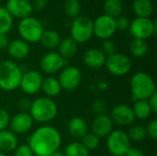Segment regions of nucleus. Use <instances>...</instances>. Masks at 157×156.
I'll list each match as a JSON object with an SVG mask.
<instances>
[{
    "label": "nucleus",
    "instance_id": "9b49d317",
    "mask_svg": "<svg viewBox=\"0 0 157 156\" xmlns=\"http://www.w3.org/2000/svg\"><path fill=\"white\" fill-rule=\"evenodd\" d=\"M117 31L115 18L108 15H100L93 21V35L102 40L110 39Z\"/></svg>",
    "mask_w": 157,
    "mask_h": 156
},
{
    "label": "nucleus",
    "instance_id": "72a5a7b5",
    "mask_svg": "<svg viewBox=\"0 0 157 156\" xmlns=\"http://www.w3.org/2000/svg\"><path fill=\"white\" fill-rule=\"evenodd\" d=\"M91 110L97 116L104 115L107 111V103L103 99H97L91 105Z\"/></svg>",
    "mask_w": 157,
    "mask_h": 156
},
{
    "label": "nucleus",
    "instance_id": "49530a36",
    "mask_svg": "<svg viewBox=\"0 0 157 156\" xmlns=\"http://www.w3.org/2000/svg\"><path fill=\"white\" fill-rule=\"evenodd\" d=\"M0 156H7L6 154H4V153H2V152H0Z\"/></svg>",
    "mask_w": 157,
    "mask_h": 156
},
{
    "label": "nucleus",
    "instance_id": "f3484780",
    "mask_svg": "<svg viewBox=\"0 0 157 156\" xmlns=\"http://www.w3.org/2000/svg\"><path fill=\"white\" fill-rule=\"evenodd\" d=\"M113 121L109 115L104 114L96 116L91 124V132L100 138L108 137L109 134L113 131Z\"/></svg>",
    "mask_w": 157,
    "mask_h": 156
},
{
    "label": "nucleus",
    "instance_id": "4c0bfd02",
    "mask_svg": "<svg viewBox=\"0 0 157 156\" xmlns=\"http://www.w3.org/2000/svg\"><path fill=\"white\" fill-rule=\"evenodd\" d=\"M31 102L32 101L29 97H20L17 100V107L18 108V109L20 110V112H29V109H30Z\"/></svg>",
    "mask_w": 157,
    "mask_h": 156
},
{
    "label": "nucleus",
    "instance_id": "c85d7f7f",
    "mask_svg": "<svg viewBox=\"0 0 157 156\" xmlns=\"http://www.w3.org/2000/svg\"><path fill=\"white\" fill-rule=\"evenodd\" d=\"M64 156H89V151L81 143V142H73L66 145Z\"/></svg>",
    "mask_w": 157,
    "mask_h": 156
},
{
    "label": "nucleus",
    "instance_id": "473e14b6",
    "mask_svg": "<svg viewBox=\"0 0 157 156\" xmlns=\"http://www.w3.org/2000/svg\"><path fill=\"white\" fill-rule=\"evenodd\" d=\"M81 143L90 152L96 150L100 143V139L93 134L92 132H87L82 139H81Z\"/></svg>",
    "mask_w": 157,
    "mask_h": 156
},
{
    "label": "nucleus",
    "instance_id": "dca6fc26",
    "mask_svg": "<svg viewBox=\"0 0 157 156\" xmlns=\"http://www.w3.org/2000/svg\"><path fill=\"white\" fill-rule=\"evenodd\" d=\"M6 9L14 17L23 19L31 15L33 8L29 0H6Z\"/></svg>",
    "mask_w": 157,
    "mask_h": 156
},
{
    "label": "nucleus",
    "instance_id": "1a4fd4ad",
    "mask_svg": "<svg viewBox=\"0 0 157 156\" xmlns=\"http://www.w3.org/2000/svg\"><path fill=\"white\" fill-rule=\"evenodd\" d=\"M105 65L109 73L114 76H124L131 72L132 67L131 59L126 54L117 51L107 57Z\"/></svg>",
    "mask_w": 157,
    "mask_h": 156
},
{
    "label": "nucleus",
    "instance_id": "6ab92c4d",
    "mask_svg": "<svg viewBox=\"0 0 157 156\" xmlns=\"http://www.w3.org/2000/svg\"><path fill=\"white\" fill-rule=\"evenodd\" d=\"M6 50L8 55L16 60H23L29 53V43H27L21 39H16L9 41Z\"/></svg>",
    "mask_w": 157,
    "mask_h": 156
},
{
    "label": "nucleus",
    "instance_id": "a878e982",
    "mask_svg": "<svg viewBox=\"0 0 157 156\" xmlns=\"http://www.w3.org/2000/svg\"><path fill=\"white\" fill-rule=\"evenodd\" d=\"M132 109L135 119H138L140 120H147L153 113L147 100H135L133 106L132 107Z\"/></svg>",
    "mask_w": 157,
    "mask_h": 156
},
{
    "label": "nucleus",
    "instance_id": "0eeeda50",
    "mask_svg": "<svg viewBox=\"0 0 157 156\" xmlns=\"http://www.w3.org/2000/svg\"><path fill=\"white\" fill-rule=\"evenodd\" d=\"M129 30L133 39L146 40L156 34V19L150 17H135L131 21Z\"/></svg>",
    "mask_w": 157,
    "mask_h": 156
},
{
    "label": "nucleus",
    "instance_id": "cd10ccee",
    "mask_svg": "<svg viewBox=\"0 0 157 156\" xmlns=\"http://www.w3.org/2000/svg\"><path fill=\"white\" fill-rule=\"evenodd\" d=\"M130 52L132 56L136 58H143L144 57L149 50L148 43L146 40L133 39L130 43Z\"/></svg>",
    "mask_w": 157,
    "mask_h": 156
},
{
    "label": "nucleus",
    "instance_id": "58836bf2",
    "mask_svg": "<svg viewBox=\"0 0 157 156\" xmlns=\"http://www.w3.org/2000/svg\"><path fill=\"white\" fill-rule=\"evenodd\" d=\"M13 156H34V154L28 144H22L14 150Z\"/></svg>",
    "mask_w": 157,
    "mask_h": 156
},
{
    "label": "nucleus",
    "instance_id": "3c124183",
    "mask_svg": "<svg viewBox=\"0 0 157 156\" xmlns=\"http://www.w3.org/2000/svg\"><path fill=\"white\" fill-rule=\"evenodd\" d=\"M29 1H30V0H29Z\"/></svg>",
    "mask_w": 157,
    "mask_h": 156
},
{
    "label": "nucleus",
    "instance_id": "8fccbe9b",
    "mask_svg": "<svg viewBox=\"0 0 157 156\" xmlns=\"http://www.w3.org/2000/svg\"><path fill=\"white\" fill-rule=\"evenodd\" d=\"M79 1H80V0H79Z\"/></svg>",
    "mask_w": 157,
    "mask_h": 156
},
{
    "label": "nucleus",
    "instance_id": "aec40b11",
    "mask_svg": "<svg viewBox=\"0 0 157 156\" xmlns=\"http://www.w3.org/2000/svg\"><path fill=\"white\" fill-rule=\"evenodd\" d=\"M69 134L77 140H81L88 132V125L81 117H74L70 120L67 126Z\"/></svg>",
    "mask_w": 157,
    "mask_h": 156
},
{
    "label": "nucleus",
    "instance_id": "39448f33",
    "mask_svg": "<svg viewBox=\"0 0 157 156\" xmlns=\"http://www.w3.org/2000/svg\"><path fill=\"white\" fill-rule=\"evenodd\" d=\"M17 30L21 40L27 43H37L44 31L43 25L40 19L35 17H28L20 19Z\"/></svg>",
    "mask_w": 157,
    "mask_h": 156
},
{
    "label": "nucleus",
    "instance_id": "423d86ee",
    "mask_svg": "<svg viewBox=\"0 0 157 156\" xmlns=\"http://www.w3.org/2000/svg\"><path fill=\"white\" fill-rule=\"evenodd\" d=\"M70 33L77 44L87 42L93 36V20L87 16L79 15L73 19Z\"/></svg>",
    "mask_w": 157,
    "mask_h": 156
},
{
    "label": "nucleus",
    "instance_id": "c9c22d12",
    "mask_svg": "<svg viewBox=\"0 0 157 156\" xmlns=\"http://www.w3.org/2000/svg\"><path fill=\"white\" fill-rule=\"evenodd\" d=\"M115 24H116L117 30L125 31V30L129 29L131 21H130V19L127 17L121 15V16H120V17L115 18Z\"/></svg>",
    "mask_w": 157,
    "mask_h": 156
},
{
    "label": "nucleus",
    "instance_id": "f03ea898",
    "mask_svg": "<svg viewBox=\"0 0 157 156\" xmlns=\"http://www.w3.org/2000/svg\"><path fill=\"white\" fill-rule=\"evenodd\" d=\"M130 88L134 101L147 100L156 92L155 80L145 72H137L132 76L130 81Z\"/></svg>",
    "mask_w": 157,
    "mask_h": 156
},
{
    "label": "nucleus",
    "instance_id": "a211bd4d",
    "mask_svg": "<svg viewBox=\"0 0 157 156\" xmlns=\"http://www.w3.org/2000/svg\"><path fill=\"white\" fill-rule=\"evenodd\" d=\"M107 56L100 49L91 48L86 51L83 55L84 63L91 69H99L105 65Z\"/></svg>",
    "mask_w": 157,
    "mask_h": 156
},
{
    "label": "nucleus",
    "instance_id": "c756f323",
    "mask_svg": "<svg viewBox=\"0 0 157 156\" xmlns=\"http://www.w3.org/2000/svg\"><path fill=\"white\" fill-rule=\"evenodd\" d=\"M13 17L6 9L0 6V34H7L13 27Z\"/></svg>",
    "mask_w": 157,
    "mask_h": 156
},
{
    "label": "nucleus",
    "instance_id": "c03bdc74",
    "mask_svg": "<svg viewBox=\"0 0 157 156\" xmlns=\"http://www.w3.org/2000/svg\"><path fill=\"white\" fill-rule=\"evenodd\" d=\"M9 44V40L6 34H0V50L6 49Z\"/></svg>",
    "mask_w": 157,
    "mask_h": 156
},
{
    "label": "nucleus",
    "instance_id": "2f4dec72",
    "mask_svg": "<svg viewBox=\"0 0 157 156\" xmlns=\"http://www.w3.org/2000/svg\"><path fill=\"white\" fill-rule=\"evenodd\" d=\"M130 141L133 142H142L147 137L146 129L143 125H133L130 128L127 133Z\"/></svg>",
    "mask_w": 157,
    "mask_h": 156
},
{
    "label": "nucleus",
    "instance_id": "de8ad7c7",
    "mask_svg": "<svg viewBox=\"0 0 157 156\" xmlns=\"http://www.w3.org/2000/svg\"><path fill=\"white\" fill-rule=\"evenodd\" d=\"M98 1H104V0H98Z\"/></svg>",
    "mask_w": 157,
    "mask_h": 156
},
{
    "label": "nucleus",
    "instance_id": "2eb2a0df",
    "mask_svg": "<svg viewBox=\"0 0 157 156\" xmlns=\"http://www.w3.org/2000/svg\"><path fill=\"white\" fill-rule=\"evenodd\" d=\"M33 120L29 112H18L10 118V131L16 135H21L29 132L33 126Z\"/></svg>",
    "mask_w": 157,
    "mask_h": 156
},
{
    "label": "nucleus",
    "instance_id": "7ed1b4c3",
    "mask_svg": "<svg viewBox=\"0 0 157 156\" xmlns=\"http://www.w3.org/2000/svg\"><path fill=\"white\" fill-rule=\"evenodd\" d=\"M29 113L33 121L48 123L56 118L58 114V107L52 98L40 97L31 102Z\"/></svg>",
    "mask_w": 157,
    "mask_h": 156
},
{
    "label": "nucleus",
    "instance_id": "412c9836",
    "mask_svg": "<svg viewBox=\"0 0 157 156\" xmlns=\"http://www.w3.org/2000/svg\"><path fill=\"white\" fill-rule=\"evenodd\" d=\"M18 146L17 136L9 130L0 131V152L6 154L14 152Z\"/></svg>",
    "mask_w": 157,
    "mask_h": 156
},
{
    "label": "nucleus",
    "instance_id": "4468645a",
    "mask_svg": "<svg viewBox=\"0 0 157 156\" xmlns=\"http://www.w3.org/2000/svg\"><path fill=\"white\" fill-rule=\"evenodd\" d=\"M109 117L114 124L122 127L130 126L135 120L132 107L125 104H120L115 106L110 111Z\"/></svg>",
    "mask_w": 157,
    "mask_h": 156
},
{
    "label": "nucleus",
    "instance_id": "ea45409f",
    "mask_svg": "<svg viewBox=\"0 0 157 156\" xmlns=\"http://www.w3.org/2000/svg\"><path fill=\"white\" fill-rule=\"evenodd\" d=\"M10 121V116L9 113L3 108H0V131L6 130V128L9 126Z\"/></svg>",
    "mask_w": 157,
    "mask_h": 156
},
{
    "label": "nucleus",
    "instance_id": "79ce46f5",
    "mask_svg": "<svg viewBox=\"0 0 157 156\" xmlns=\"http://www.w3.org/2000/svg\"><path fill=\"white\" fill-rule=\"evenodd\" d=\"M149 106L152 109V112L156 113L157 112V92H155V94H153L148 99H147Z\"/></svg>",
    "mask_w": 157,
    "mask_h": 156
},
{
    "label": "nucleus",
    "instance_id": "5701e85b",
    "mask_svg": "<svg viewBox=\"0 0 157 156\" xmlns=\"http://www.w3.org/2000/svg\"><path fill=\"white\" fill-rule=\"evenodd\" d=\"M132 8L136 17H150L154 12L152 0H133Z\"/></svg>",
    "mask_w": 157,
    "mask_h": 156
},
{
    "label": "nucleus",
    "instance_id": "09e8293b",
    "mask_svg": "<svg viewBox=\"0 0 157 156\" xmlns=\"http://www.w3.org/2000/svg\"><path fill=\"white\" fill-rule=\"evenodd\" d=\"M152 1H155V0H152Z\"/></svg>",
    "mask_w": 157,
    "mask_h": 156
},
{
    "label": "nucleus",
    "instance_id": "f704fd0d",
    "mask_svg": "<svg viewBox=\"0 0 157 156\" xmlns=\"http://www.w3.org/2000/svg\"><path fill=\"white\" fill-rule=\"evenodd\" d=\"M100 50L108 57V56H109V55H111V54L116 52V44L110 39L104 40L103 42H102V46H101Z\"/></svg>",
    "mask_w": 157,
    "mask_h": 156
},
{
    "label": "nucleus",
    "instance_id": "6e6552de",
    "mask_svg": "<svg viewBox=\"0 0 157 156\" xmlns=\"http://www.w3.org/2000/svg\"><path fill=\"white\" fill-rule=\"evenodd\" d=\"M131 147V141L123 131H112L107 137V148L111 155L125 156Z\"/></svg>",
    "mask_w": 157,
    "mask_h": 156
},
{
    "label": "nucleus",
    "instance_id": "f8f14e48",
    "mask_svg": "<svg viewBox=\"0 0 157 156\" xmlns=\"http://www.w3.org/2000/svg\"><path fill=\"white\" fill-rule=\"evenodd\" d=\"M66 60H64L57 51H49L45 53L40 61V66L43 73L52 76L54 74L60 73L62 69L66 66Z\"/></svg>",
    "mask_w": 157,
    "mask_h": 156
},
{
    "label": "nucleus",
    "instance_id": "bb28decb",
    "mask_svg": "<svg viewBox=\"0 0 157 156\" xmlns=\"http://www.w3.org/2000/svg\"><path fill=\"white\" fill-rule=\"evenodd\" d=\"M104 14L113 18L121 16L123 12V4L121 0H104Z\"/></svg>",
    "mask_w": 157,
    "mask_h": 156
},
{
    "label": "nucleus",
    "instance_id": "37998d69",
    "mask_svg": "<svg viewBox=\"0 0 157 156\" xmlns=\"http://www.w3.org/2000/svg\"><path fill=\"white\" fill-rule=\"evenodd\" d=\"M125 156H144V153L140 149L131 147L129 149V151L127 152V154H125Z\"/></svg>",
    "mask_w": 157,
    "mask_h": 156
},
{
    "label": "nucleus",
    "instance_id": "393cba45",
    "mask_svg": "<svg viewBox=\"0 0 157 156\" xmlns=\"http://www.w3.org/2000/svg\"><path fill=\"white\" fill-rule=\"evenodd\" d=\"M40 90H42L47 97L51 98L57 97L61 93L62 86L57 78H55L54 76H48L46 78H43Z\"/></svg>",
    "mask_w": 157,
    "mask_h": 156
},
{
    "label": "nucleus",
    "instance_id": "a19ab883",
    "mask_svg": "<svg viewBox=\"0 0 157 156\" xmlns=\"http://www.w3.org/2000/svg\"><path fill=\"white\" fill-rule=\"evenodd\" d=\"M48 0H32L31 6L35 10H43L47 6Z\"/></svg>",
    "mask_w": 157,
    "mask_h": 156
},
{
    "label": "nucleus",
    "instance_id": "ddd939ff",
    "mask_svg": "<svg viewBox=\"0 0 157 156\" xmlns=\"http://www.w3.org/2000/svg\"><path fill=\"white\" fill-rule=\"evenodd\" d=\"M43 77L35 70L28 71L22 74L19 88L26 95H35L41 89Z\"/></svg>",
    "mask_w": 157,
    "mask_h": 156
},
{
    "label": "nucleus",
    "instance_id": "e433bc0d",
    "mask_svg": "<svg viewBox=\"0 0 157 156\" xmlns=\"http://www.w3.org/2000/svg\"><path fill=\"white\" fill-rule=\"evenodd\" d=\"M146 129V133H147V136H149L152 140L154 141H156L157 140V120L155 119L152 120L147 127H145Z\"/></svg>",
    "mask_w": 157,
    "mask_h": 156
},
{
    "label": "nucleus",
    "instance_id": "f257e3e1",
    "mask_svg": "<svg viewBox=\"0 0 157 156\" xmlns=\"http://www.w3.org/2000/svg\"><path fill=\"white\" fill-rule=\"evenodd\" d=\"M62 136L57 129L52 126H41L35 130L29 138L30 150L36 156H49L59 151Z\"/></svg>",
    "mask_w": 157,
    "mask_h": 156
},
{
    "label": "nucleus",
    "instance_id": "7c9ffc66",
    "mask_svg": "<svg viewBox=\"0 0 157 156\" xmlns=\"http://www.w3.org/2000/svg\"><path fill=\"white\" fill-rule=\"evenodd\" d=\"M63 10L67 17L75 18L80 15L81 3L79 0H65L63 4Z\"/></svg>",
    "mask_w": 157,
    "mask_h": 156
},
{
    "label": "nucleus",
    "instance_id": "9d476101",
    "mask_svg": "<svg viewBox=\"0 0 157 156\" xmlns=\"http://www.w3.org/2000/svg\"><path fill=\"white\" fill-rule=\"evenodd\" d=\"M62 89L66 91L75 90L82 82V73L79 68L74 65L64 66L59 73V77L57 78Z\"/></svg>",
    "mask_w": 157,
    "mask_h": 156
},
{
    "label": "nucleus",
    "instance_id": "a18cd8bd",
    "mask_svg": "<svg viewBox=\"0 0 157 156\" xmlns=\"http://www.w3.org/2000/svg\"><path fill=\"white\" fill-rule=\"evenodd\" d=\"M49 156H64V154H63V153H62V152H60V151H57V152L52 154L51 155Z\"/></svg>",
    "mask_w": 157,
    "mask_h": 156
},
{
    "label": "nucleus",
    "instance_id": "4be33fe9",
    "mask_svg": "<svg viewBox=\"0 0 157 156\" xmlns=\"http://www.w3.org/2000/svg\"><path fill=\"white\" fill-rule=\"evenodd\" d=\"M57 49H58L57 52L64 60H67L73 58L76 54L78 51V44L71 37H65L62 39Z\"/></svg>",
    "mask_w": 157,
    "mask_h": 156
},
{
    "label": "nucleus",
    "instance_id": "20e7f679",
    "mask_svg": "<svg viewBox=\"0 0 157 156\" xmlns=\"http://www.w3.org/2000/svg\"><path fill=\"white\" fill-rule=\"evenodd\" d=\"M22 71L20 67L10 60L0 63V89L6 92L15 91L19 87Z\"/></svg>",
    "mask_w": 157,
    "mask_h": 156
},
{
    "label": "nucleus",
    "instance_id": "b1692460",
    "mask_svg": "<svg viewBox=\"0 0 157 156\" xmlns=\"http://www.w3.org/2000/svg\"><path fill=\"white\" fill-rule=\"evenodd\" d=\"M61 40H62V38L58 31L54 29H46L43 31L40 37V42L45 49L54 50L58 48Z\"/></svg>",
    "mask_w": 157,
    "mask_h": 156
}]
</instances>
